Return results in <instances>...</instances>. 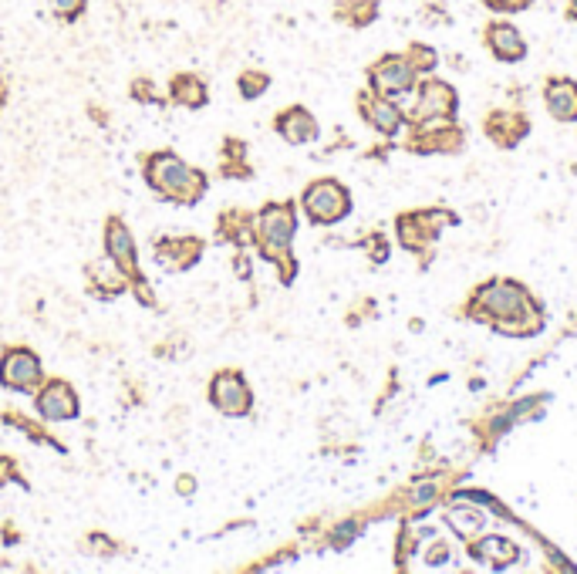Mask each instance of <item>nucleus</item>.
I'll return each mask as SVG.
<instances>
[{
  "mask_svg": "<svg viewBox=\"0 0 577 574\" xmlns=\"http://www.w3.org/2000/svg\"><path fill=\"white\" fill-rule=\"evenodd\" d=\"M176 490H179V494H183V496L192 494V490H196V480H192V477H179Z\"/></svg>",
  "mask_w": 577,
  "mask_h": 574,
  "instance_id": "412c9836",
  "label": "nucleus"
},
{
  "mask_svg": "<svg viewBox=\"0 0 577 574\" xmlns=\"http://www.w3.org/2000/svg\"><path fill=\"white\" fill-rule=\"evenodd\" d=\"M145 176H149L152 190H159L162 196L179 200V203H192V200H199V193H203V176L196 173V169H190L183 160L169 156V152L152 156L149 166H145Z\"/></svg>",
  "mask_w": 577,
  "mask_h": 574,
  "instance_id": "f257e3e1",
  "label": "nucleus"
},
{
  "mask_svg": "<svg viewBox=\"0 0 577 574\" xmlns=\"http://www.w3.org/2000/svg\"><path fill=\"white\" fill-rule=\"evenodd\" d=\"M405 58L412 62V68H416V71H433V68H435V51L426 48V45H412Z\"/></svg>",
  "mask_w": 577,
  "mask_h": 574,
  "instance_id": "a211bd4d",
  "label": "nucleus"
},
{
  "mask_svg": "<svg viewBox=\"0 0 577 574\" xmlns=\"http://www.w3.org/2000/svg\"><path fill=\"white\" fill-rule=\"evenodd\" d=\"M48 7L64 20H75L85 11V0H48Z\"/></svg>",
  "mask_w": 577,
  "mask_h": 574,
  "instance_id": "6ab92c4d",
  "label": "nucleus"
},
{
  "mask_svg": "<svg viewBox=\"0 0 577 574\" xmlns=\"http://www.w3.org/2000/svg\"><path fill=\"white\" fill-rule=\"evenodd\" d=\"M209 402L223 415H247L250 413V385L237 372H220L209 382Z\"/></svg>",
  "mask_w": 577,
  "mask_h": 574,
  "instance_id": "7ed1b4c3",
  "label": "nucleus"
},
{
  "mask_svg": "<svg viewBox=\"0 0 577 574\" xmlns=\"http://www.w3.org/2000/svg\"><path fill=\"white\" fill-rule=\"evenodd\" d=\"M203 250L199 240H159L156 243V257H159V267H169V271H183V267H192L196 257Z\"/></svg>",
  "mask_w": 577,
  "mask_h": 574,
  "instance_id": "9d476101",
  "label": "nucleus"
},
{
  "mask_svg": "<svg viewBox=\"0 0 577 574\" xmlns=\"http://www.w3.org/2000/svg\"><path fill=\"white\" fill-rule=\"evenodd\" d=\"M305 209L307 217L318 220V224H335L348 213V193L341 190L337 183H328V179L314 183L305 193Z\"/></svg>",
  "mask_w": 577,
  "mask_h": 574,
  "instance_id": "f03ea898",
  "label": "nucleus"
},
{
  "mask_svg": "<svg viewBox=\"0 0 577 574\" xmlns=\"http://www.w3.org/2000/svg\"><path fill=\"white\" fill-rule=\"evenodd\" d=\"M277 128H280V135L294 145L311 143V139L318 135V126H314V119H311L305 109H290V112H284L277 119Z\"/></svg>",
  "mask_w": 577,
  "mask_h": 574,
  "instance_id": "ddd939ff",
  "label": "nucleus"
},
{
  "mask_svg": "<svg viewBox=\"0 0 577 574\" xmlns=\"http://www.w3.org/2000/svg\"><path fill=\"white\" fill-rule=\"evenodd\" d=\"M41 379V362L28 348H11L0 358V382L7 389H31Z\"/></svg>",
  "mask_w": 577,
  "mask_h": 574,
  "instance_id": "39448f33",
  "label": "nucleus"
},
{
  "mask_svg": "<svg viewBox=\"0 0 577 574\" xmlns=\"http://www.w3.org/2000/svg\"><path fill=\"white\" fill-rule=\"evenodd\" d=\"M169 95H173V102H179V105L199 109V105L207 102V88H203V81L196 78V75H176V78H173V88H169Z\"/></svg>",
  "mask_w": 577,
  "mask_h": 574,
  "instance_id": "2eb2a0df",
  "label": "nucleus"
},
{
  "mask_svg": "<svg viewBox=\"0 0 577 574\" xmlns=\"http://www.w3.org/2000/svg\"><path fill=\"white\" fill-rule=\"evenodd\" d=\"M0 105H4V81H0Z\"/></svg>",
  "mask_w": 577,
  "mask_h": 574,
  "instance_id": "4be33fe9",
  "label": "nucleus"
},
{
  "mask_svg": "<svg viewBox=\"0 0 577 574\" xmlns=\"http://www.w3.org/2000/svg\"><path fill=\"white\" fill-rule=\"evenodd\" d=\"M483 4L500 11V14H516V11H527L533 0H483Z\"/></svg>",
  "mask_w": 577,
  "mask_h": 574,
  "instance_id": "aec40b11",
  "label": "nucleus"
},
{
  "mask_svg": "<svg viewBox=\"0 0 577 574\" xmlns=\"http://www.w3.org/2000/svg\"><path fill=\"white\" fill-rule=\"evenodd\" d=\"M335 14L352 28H369L378 17V0H337Z\"/></svg>",
  "mask_w": 577,
  "mask_h": 574,
  "instance_id": "4468645a",
  "label": "nucleus"
},
{
  "mask_svg": "<svg viewBox=\"0 0 577 574\" xmlns=\"http://www.w3.org/2000/svg\"><path fill=\"white\" fill-rule=\"evenodd\" d=\"M105 250H109V260H115L126 274H135L139 277V264H135V240L126 230L122 220H109L105 224Z\"/></svg>",
  "mask_w": 577,
  "mask_h": 574,
  "instance_id": "1a4fd4ad",
  "label": "nucleus"
},
{
  "mask_svg": "<svg viewBox=\"0 0 577 574\" xmlns=\"http://www.w3.org/2000/svg\"><path fill=\"white\" fill-rule=\"evenodd\" d=\"M416 68L405 54H385L382 62L371 68V85L382 92V95H402L416 85Z\"/></svg>",
  "mask_w": 577,
  "mask_h": 574,
  "instance_id": "20e7f679",
  "label": "nucleus"
},
{
  "mask_svg": "<svg viewBox=\"0 0 577 574\" xmlns=\"http://www.w3.org/2000/svg\"><path fill=\"white\" fill-rule=\"evenodd\" d=\"M486 48L493 51L500 62H520L527 54V41L510 20H490L486 24Z\"/></svg>",
  "mask_w": 577,
  "mask_h": 574,
  "instance_id": "0eeeda50",
  "label": "nucleus"
},
{
  "mask_svg": "<svg viewBox=\"0 0 577 574\" xmlns=\"http://www.w3.org/2000/svg\"><path fill=\"white\" fill-rule=\"evenodd\" d=\"M365 115L371 119V126L382 128V132H395L399 128V109L392 102H385V98H371Z\"/></svg>",
  "mask_w": 577,
  "mask_h": 574,
  "instance_id": "dca6fc26",
  "label": "nucleus"
},
{
  "mask_svg": "<svg viewBox=\"0 0 577 574\" xmlns=\"http://www.w3.org/2000/svg\"><path fill=\"white\" fill-rule=\"evenodd\" d=\"M483 304L490 308V315H500V318H513V315H524V308H530L524 291L516 284H493L486 294H483Z\"/></svg>",
  "mask_w": 577,
  "mask_h": 574,
  "instance_id": "9b49d317",
  "label": "nucleus"
},
{
  "mask_svg": "<svg viewBox=\"0 0 577 574\" xmlns=\"http://www.w3.org/2000/svg\"><path fill=\"white\" fill-rule=\"evenodd\" d=\"M37 409L48 422H61V419H75L78 415V396L68 382H48L45 392L37 396Z\"/></svg>",
  "mask_w": 577,
  "mask_h": 574,
  "instance_id": "6e6552de",
  "label": "nucleus"
},
{
  "mask_svg": "<svg viewBox=\"0 0 577 574\" xmlns=\"http://www.w3.org/2000/svg\"><path fill=\"white\" fill-rule=\"evenodd\" d=\"M271 85V78L264 75V71H243L240 75V95L243 98H256L264 95V88Z\"/></svg>",
  "mask_w": 577,
  "mask_h": 574,
  "instance_id": "f3484780",
  "label": "nucleus"
},
{
  "mask_svg": "<svg viewBox=\"0 0 577 574\" xmlns=\"http://www.w3.org/2000/svg\"><path fill=\"white\" fill-rule=\"evenodd\" d=\"M294 237V209L290 207H267L260 213V240L267 254H284Z\"/></svg>",
  "mask_w": 577,
  "mask_h": 574,
  "instance_id": "423d86ee",
  "label": "nucleus"
},
{
  "mask_svg": "<svg viewBox=\"0 0 577 574\" xmlns=\"http://www.w3.org/2000/svg\"><path fill=\"white\" fill-rule=\"evenodd\" d=\"M547 109L564 119V122H571L577 119V85L567 78H557L547 85Z\"/></svg>",
  "mask_w": 577,
  "mask_h": 574,
  "instance_id": "f8f14e48",
  "label": "nucleus"
}]
</instances>
